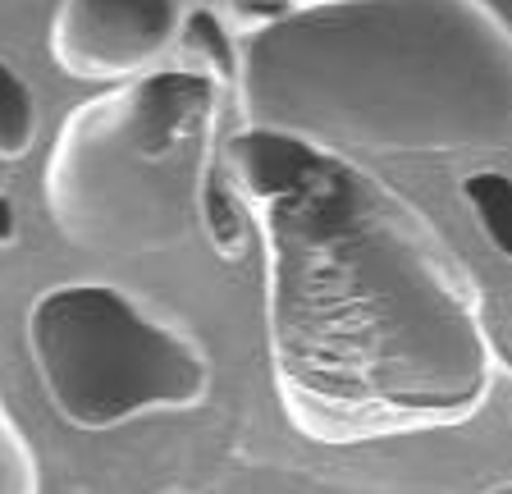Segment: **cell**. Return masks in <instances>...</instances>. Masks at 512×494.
Returning a JSON list of instances; mask_svg holds the SVG:
<instances>
[{"label": "cell", "instance_id": "5", "mask_svg": "<svg viewBox=\"0 0 512 494\" xmlns=\"http://www.w3.org/2000/svg\"><path fill=\"white\" fill-rule=\"evenodd\" d=\"M183 0H60L51 23V55L64 74L87 83H124L151 74L179 46Z\"/></svg>", "mask_w": 512, "mask_h": 494}, {"label": "cell", "instance_id": "6", "mask_svg": "<svg viewBox=\"0 0 512 494\" xmlns=\"http://www.w3.org/2000/svg\"><path fill=\"white\" fill-rule=\"evenodd\" d=\"M179 46L192 55V69L211 74L220 87L243 83V46L234 42V33L224 28V19L211 10V5H197V10L183 14Z\"/></svg>", "mask_w": 512, "mask_h": 494}, {"label": "cell", "instance_id": "9", "mask_svg": "<svg viewBox=\"0 0 512 494\" xmlns=\"http://www.w3.org/2000/svg\"><path fill=\"white\" fill-rule=\"evenodd\" d=\"M32 138H37V101H32V87L0 60V161L28 156Z\"/></svg>", "mask_w": 512, "mask_h": 494}, {"label": "cell", "instance_id": "11", "mask_svg": "<svg viewBox=\"0 0 512 494\" xmlns=\"http://www.w3.org/2000/svg\"><path fill=\"white\" fill-rule=\"evenodd\" d=\"M19 238V211H14L10 193H0V247H10Z\"/></svg>", "mask_w": 512, "mask_h": 494}, {"label": "cell", "instance_id": "4", "mask_svg": "<svg viewBox=\"0 0 512 494\" xmlns=\"http://www.w3.org/2000/svg\"><path fill=\"white\" fill-rule=\"evenodd\" d=\"M28 348L46 398L78 430L183 412L211 394L202 344L115 284H55L37 293Z\"/></svg>", "mask_w": 512, "mask_h": 494}, {"label": "cell", "instance_id": "3", "mask_svg": "<svg viewBox=\"0 0 512 494\" xmlns=\"http://www.w3.org/2000/svg\"><path fill=\"white\" fill-rule=\"evenodd\" d=\"M220 83L151 69L64 115L42 170L55 229L96 257L170 252L202 225Z\"/></svg>", "mask_w": 512, "mask_h": 494}, {"label": "cell", "instance_id": "13", "mask_svg": "<svg viewBox=\"0 0 512 494\" xmlns=\"http://www.w3.org/2000/svg\"><path fill=\"white\" fill-rule=\"evenodd\" d=\"M485 494H512V481H499V485H490Z\"/></svg>", "mask_w": 512, "mask_h": 494}, {"label": "cell", "instance_id": "7", "mask_svg": "<svg viewBox=\"0 0 512 494\" xmlns=\"http://www.w3.org/2000/svg\"><path fill=\"white\" fill-rule=\"evenodd\" d=\"M247 220H252V215H247V206H243V197H238L229 170H224V161L215 156L211 170H206V188H202V229L220 257H229V261L243 257Z\"/></svg>", "mask_w": 512, "mask_h": 494}, {"label": "cell", "instance_id": "8", "mask_svg": "<svg viewBox=\"0 0 512 494\" xmlns=\"http://www.w3.org/2000/svg\"><path fill=\"white\" fill-rule=\"evenodd\" d=\"M462 197L490 247L512 261V179L503 170H476L462 179Z\"/></svg>", "mask_w": 512, "mask_h": 494}, {"label": "cell", "instance_id": "10", "mask_svg": "<svg viewBox=\"0 0 512 494\" xmlns=\"http://www.w3.org/2000/svg\"><path fill=\"white\" fill-rule=\"evenodd\" d=\"M0 494H42V467L32 453L28 435L10 417L5 398H0Z\"/></svg>", "mask_w": 512, "mask_h": 494}, {"label": "cell", "instance_id": "12", "mask_svg": "<svg viewBox=\"0 0 512 494\" xmlns=\"http://www.w3.org/2000/svg\"><path fill=\"white\" fill-rule=\"evenodd\" d=\"M279 5H288V10H307V5H330V0H279Z\"/></svg>", "mask_w": 512, "mask_h": 494}, {"label": "cell", "instance_id": "1", "mask_svg": "<svg viewBox=\"0 0 512 494\" xmlns=\"http://www.w3.org/2000/svg\"><path fill=\"white\" fill-rule=\"evenodd\" d=\"M229 179L266 252L270 371L293 430L362 444L467 421L490 398L480 302L421 211L284 129H238Z\"/></svg>", "mask_w": 512, "mask_h": 494}, {"label": "cell", "instance_id": "2", "mask_svg": "<svg viewBox=\"0 0 512 494\" xmlns=\"http://www.w3.org/2000/svg\"><path fill=\"white\" fill-rule=\"evenodd\" d=\"M238 46L256 129L375 156L512 147V23L490 0H330Z\"/></svg>", "mask_w": 512, "mask_h": 494}]
</instances>
